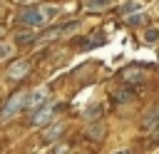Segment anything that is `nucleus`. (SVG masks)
Instances as JSON below:
<instances>
[{
	"mask_svg": "<svg viewBox=\"0 0 159 154\" xmlns=\"http://www.w3.org/2000/svg\"><path fill=\"white\" fill-rule=\"evenodd\" d=\"M157 124H159V104L149 107V109H147V114L142 117V127H144V129H154Z\"/></svg>",
	"mask_w": 159,
	"mask_h": 154,
	"instance_id": "5",
	"label": "nucleus"
},
{
	"mask_svg": "<svg viewBox=\"0 0 159 154\" xmlns=\"http://www.w3.org/2000/svg\"><path fill=\"white\" fill-rule=\"evenodd\" d=\"M102 129H104L102 124H94V127H89V137H92V139H99V137H102Z\"/></svg>",
	"mask_w": 159,
	"mask_h": 154,
	"instance_id": "14",
	"label": "nucleus"
},
{
	"mask_svg": "<svg viewBox=\"0 0 159 154\" xmlns=\"http://www.w3.org/2000/svg\"><path fill=\"white\" fill-rule=\"evenodd\" d=\"M132 10H139V2H137V0H134V2H127L119 12H132Z\"/></svg>",
	"mask_w": 159,
	"mask_h": 154,
	"instance_id": "15",
	"label": "nucleus"
},
{
	"mask_svg": "<svg viewBox=\"0 0 159 154\" xmlns=\"http://www.w3.org/2000/svg\"><path fill=\"white\" fill-rule=\"evenodd\" d=\"M127 99H132V89H127V87H124V89H119V92H117V102H127Z\"/></svg>",
	"mask_w": 159,
	"mask_h": 154,
	"instance_id": "11",
	"label": "nucleus"
},
{
	"mask_svg": "<svg viewBox=\"0 0 159 154\" xmlns=\"http://www.w3.org/2000/svg\"><path fill=\"white\" fill-rule=\"evenodd\" d=\"M27 72H30V62H27V60H20V62H15V65L7 70L10 79H22V77H27Z\"/></svg>",
	"mask_w": 159,
	"mask_h": 154,
	"instance_id": "4",
	"label": "nucleus"
},
{
	"mask_svg": "<svg viewBox=\"0 0 159 154\" xmlns=\"http://www.w3.org/2000/svg\"><path fill=\"white\" fill-rule=\"evenodd\" d=\"M127 20L132 25H137V22H144V15H127Z\"/></svg>",
	"mask_w": 159,
	"mask_h": 154,
	"instance_id": "16",
	"label": "nucleus"
},
{
	"mask_svg": "<svg viewBox=\"0 0 159 154\" xmlns=\"http://www.w3.org/2000/svg\"><path fill=\"white\" fill-rule=\"evenodd\" d=\"M40 10L45 12V17H47V20H52V17H57V15H60V7H57V5H40Z\"/></svg>",
	"mask_w": 159,
	"mask_h": 154,
	"instance_id": "8",
	"label": "nucleus"
},
{
	"mask_svg": "<svg viewBox=\"0 0 159 154\" xmlns=\"http://www.w3.org/2000/svg\"><path fill=\"white\" fill-rule=\"evenodd\" d=\"M25 104H27V92H17V94H12V97L7 99V104L2 107L0 122H7L12 114H17L20 109H25Z\"/></svg>",
	"mask_w": 159,
	"mask_h": 154,
	"instance_id": "1",
	"label": "nucleus"
},
{
	"mask_svg": "<svg viewBox=\"0 0 159 154\" xmlns=\"http://www.w3.org/2000/svg\"><path fill=\"white\" fill-rule=\"evenodd\" d=\"M97 112H102V104H92V107L84 112V117H87V119H92V117H97Z\"/></svg>",
	"mask_w": 159,
	"mask_h": 154,
	"instance_id": "13",
	"label": "nucleus"
},
{
	"mask_svg": "<svg viewBox=\"0 0 159 154\" xmlns=\"http://www.w3.org/2000/svg\"><path fill=\"white\" fill-rule=\"evenodd\" d=\"M52 114H55V112H52V107H37V109H35V114H32V122H35V124H45Z\"/></svg>",
	"mask_w": 159,
	"mask_h": 154,
	"instance_id": "6",
	"label": "nucleus"
},
{
	"mask_svg": "<svg viewBox=\"0 0 159 154\" xmlns=\"http://www.w3.org/2000/svg\"><path fill=\"white\" fill-rule=\"evenodd\" d=\"M0 37H2V27H0Z\"/></svg>",
	"mask_w": 159,
	"mask_h": 154,
	"instance_id": "19",
	"label": "nucleus"
},
{
	"mask_svg": "<svg viewBox=\"0 0 159 154\" xmlns=\"http://www.w3.org/2000/svg\"><path fill=\"white\" fill-rule=\"evenodd\" d=\"M109 5V0H87V7L89 10H94V7H107Z\"/></svg>",
	"mask_w": 159,
	"mask_h": 154,
	"instance_id": "12",
	"label": "nucleus"
},
{
	"mask_svg": "<svg viewBox=\"0 0 159 154\" xmlns=\"http://www.w3.org/2000/svg\"><path fill=\"white\" fill-rule=\"evenodd\" d=\"M62 132H65V124H52V127L45 132V142H52V139H57Z\"/></svg>",
	"mask_w": 159,
	"mask_h": 154,
	"instance_id": "7",
	"label": "nucleus"
},
{
	"mask_svg": "<svg viewBox=\"0 0 159 154\" xmlns=\"http://www.w3.org/2000/svg\"><path fill=\"white\" fill-rule=\"evenodd\" d=\"M114 154H129V152H114Z\"/></svg>",
	"mask_w": 159,
	"mask_h": 154,
	"instance_id": "18",
	"label": "nucleus"
},
{
	"mask_svg": "<svg viewBox=\"0 0 159 154\" xmlns=\"http://www.w3.org/2000/svg\"><path fill=\"white\" fill-rule=\"evenodd\" d=\"M144 40H147V42H157V40H159V30H154V27H149V30L144 32Z\"/></svg>",
	"mask_w": 159,
	"mask_h": 154,
	"instance_id": "10",
	"label": "nucleus"
},
{
	"mask_svg": "<svg viewBox=\"0 0 159 154\" xmlns=\"http://www.w3.org/2000/svg\"><path fill=\"white\" fill-rule=\"evenodd\" d=\"M47 102V92L45 89H40V92H27V104H25V109H37V107H42Z\"/></svg>",
	"mask_w": 159,
	"mask_h": 154,
	"instance_id": "3",
	"label": "nucleus"
},
{
	"mask_svg": "<svg viewBox=\"0 0 159 154\" xmlns=\"http://www.w3.org/2000/svg\"><path fill=\"white\" fill-rule=\"evenodd\" d=\"M124 77H127V79H137V77H142V75H134V70H127Z\"/></svg>",
	"mask_w": 159,
	"mask_h": 154,
	"instance_id": "17",
	"label": "nucleus"
},
{
	"mask_svg": "<svg viewBox=\"0 0 159 154\" xmlns=\"http://www.w3.org/2000/svg\"><path fill=\"white\" fill-rule=\"evenodd\" d=\"M17 20L22 25H30V27H42L47 22V17H45V12L40 7H25V10H20V17Z\"/></svg>",
	"mask_w": 159,
	"mask_h": 154,
	"instance_id": "2",
	"label": "nucleus"
},
{
	"mask_svg": "<svg viewBox=\"0 0 159 154\" xmlns=\"http://www.w3.org/2000/svg\"><path fill=\"white\" fill-rule=\"evenodd\" d=\"M12 55V45H7V42H0V60H7Z\"/></svg>",
	"mask_w": 159,
	"mask_h": 154,
	"instance_id": "9",
	"label": "nucleus"
}]
</instances>
